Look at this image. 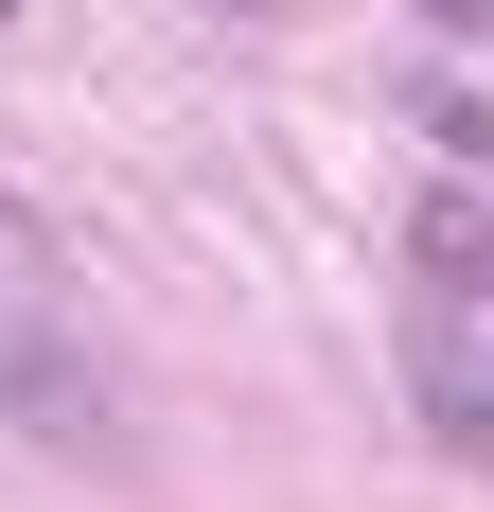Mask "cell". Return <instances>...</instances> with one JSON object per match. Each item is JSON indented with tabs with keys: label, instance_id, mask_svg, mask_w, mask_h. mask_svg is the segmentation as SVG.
<instances>
[{
	"label": "cell",
	"instance_id": "obj_1",
	"mask_svg": "<svg viewBox=\"0 0 494 512\" xmlns=\"http://www.w3.org/2000/svg\"><path fill=\"white\" fill-rule=\"evenodd\" d=\"M53 336H71V265H53V230H36V212L0 195V389H18V407H36Z\"/></svg>",
	"mask_w": 494,
	"mask_h": 512
},
{
	"label": "cell",
	"instance_id": "obj_2",
	"mask_svg": "<svg viewBox=\"0 0 494 512\" xmlns=\"http://www.w3.org/2000/svg\"><path fill=\"white\" fill-rule=\"evenodd\" d=\"M406 389H424V442L494 477V336H477V301H459V318H424V354H406Z\"/></svg>",
	"mask_w": 494,
	"mask_h": 512
},
{
	"label": "cell",
	"instance_id": "obj_3",
	"mask_svg": "<svg viewBox=\"0 0 494 512\" xmlns=\"http://www.w3.org/2000/svg\"><path fill=\"white\" fill-rule=\"evenodd\" d=\"M424 283H442V301H477V283H494V230H477V195H424Z\"/></svg>",
	"mask_w": 494,
	"mask_h": 512
},
{
	"label": "cell",
	"instance_id": "obj_4",
	"mask_svg": "<svg viewBox=\"0 0 494 512\" xmlns=\"http://www.w3.org/2000/svg\"><path fill=\"white\" fill-rule=\"evenodd\" d=\"M424 142H442L459 177H494V106H477V89H442V106H424Z\"/></svg>",
	"mask_w": 494,
	"mask_h": 512
},
{
	"label": "cell",
	"instance_id": "obj_5",
	"mask_svg": "<svg viewBox=\"0 0 494 512\" xmlns=\"http://www.w3.org/2000/svg\"><path fill=\"white\" fill-rule=\"evenodd\" d=\"M424 18H459V36H477V18H494V0H424Z\"/></svg>",
	"mask_w": 494,
	"mask_h": 512
},
{
	"label": "cell",
	"instance_id": "obj_6",
	"mask_svg": "<svg viewBox=\"0 0 494 512\" xmlns=\"http://www.w3.org/2000/svg\"><path fill=\"white\" fill-rule=\"evenodd\" d=\"M0 18H18V0H0Z\"/></svg>",
	"mask_w": 494,
	"mask_h": 512
}]
</instances>
